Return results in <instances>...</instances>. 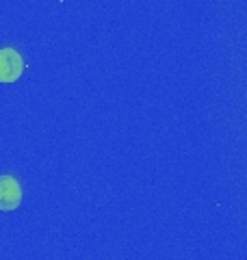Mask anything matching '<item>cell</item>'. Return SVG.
<instances>
[{
	"label": "cell",
	"instance_id": "6da1fadb",
	"mask_svg": "<svg viewBox=\"0 0 247 260\" xmlns=\"http://www.w3.org/2000/svg\"><path fill=\"white\" fill-rule=\"evenodd\" d=\"M24 72V56L15 48H0V83H15Z\"/></svg>",
	"mask_w": 247,
	"mask_h": 260
},
{
	"label": "cell",
	"instance_id": "7a4b0ae2",
	"mask_svg": "<svg viewBox=\"0 0 247 260\" xmlns=\"http://www.w3.org/2000/svg\"><path fill=\"white\" fill-rule=\"evenodd\" d=\"M22 204V186L18 178L0 176V213H11Z\"/></svg>",
	"mask_w": 247,
	"mask_h": 260
}]
</instances>
